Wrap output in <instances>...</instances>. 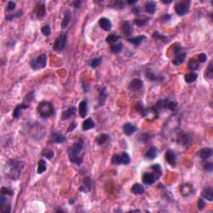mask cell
<instances>
[{
    "label": "cell",
    "instance_id": "cell-31",
    "mask_svg": "<svg viewBox=\"0 0 213 213\" xmlns=\"http://www.w3.org/2000/svg\"><path fill=\"white\" fill-rule=\"evenodd\" d=\"M151 170L153 171V175L155 176L156 179H158L161 175H162V168H161V166L158 165V164H155L152 165L151 167Z\"/></svg>",
    "mask_w": 213,
    "mask_h": 213
},
{
    "label": "cell",
    "instance_id": "cell-29",
    "mask_svg": "<svg viewBox=\"0 0 213 213\" xmlns=\"http://www.w3.org/2000/svg\"><path fill=\"white\" fill-rule=\"evenodd\" d=\"M186 56V54L185 52L179 53V54L176 55L175 59L172 60V63L174 65H180V64H182V62H184V60H185Z\"/></svg>",
    "mask_w": 213,
    "mask_h": 213
},
{
    "label": "cell",
    "instance_id": "cell-51",
    "mask_svg": "<svg viewBox=\"0 0 213 213\" xmlns=\"http://www.w3.org/2000/svg\"><path fill=\"white\" fill-rule=\"evenodd\" d=\"M15 7H16V4H15L14 2H13V1H10V2H8V3L7 10L8 11L14 10V8H15Z\"/></svg>",
    "mask_w": 213,
    "mask_h": 213
},
{
    "label": "cell",
    "instance_id": "cell-25",
    "mask_svg": "<svg viewBox=\"0 0 213 213\" xmlns=\"http://www.w3.org/2000/svg\"><path fill=\"white\" fill-rule=\"evenodd\" d=\"M82 127H83V131H87L95 127V123H94V122L91 117H88V118H87L86 120L83 121Z\"/></svg>",
    "mask_w": 213,
    "mask_h": 213
},
{
    "label": "cell",
    "instance_id": "cell-9",
    "mask_svg": "<svg viewBox=\"0 0 213 213\" xmlns=\"http://www.w3.org/2000/svg\"><path fill=\"white\" fill-rule=\"evenodd\" d=\"M106 97H107V92H106V87H102L99 89V97H98V104L97 107H101L105 104Z\"/></svg>",
    "mask_w": 213,
    "mask_h": 213
},
{
    "label": "cell",
    "instance_id": "cell-10",
    "mask_svg": "<svg viewBox=\"0 0 213 213\" xmlns=\"http://www.w3.org/2000/svg\"><path fill=\"white\" fill-rule=\"evenodd\" d=\"M142 85H143L142 81L140 79L136 78L131 81L129 85H128V87H129V89L131 91H138V90L141 89Z\"/></svg>",
    "mask_w": 213,
    "mask_h": 213
},
{
    "label": "cell",
    "instance_id": "cell-20",
    "mask_svg": "<svg viewBox=\"0 0 213 213\" xmlns=\"http://www.w3.org/2000/svg\"><path fill=\"white\" fill-rule=\"evenodd\" d=\"M78 113L80 117H85L87 113V103L86 101H82L78 105Z\"/></svg>",
    "mask_w": 213,
    "mask_h": 213
},
{
    "label": "cell",
    "instance_id": "cell-43",
    "mask_svg": "<svg viewBox=\"0 0 213 213\" xmlns=\"http://www.w3.org/2000/svg\"><path fill=\"white\" fill-rule=\"evenodd\" d=\"M42 154H43V157H47L48 159H52V157L54 156L53 151H51V150H48V149H45V150H43V152H42Z\"/></svg>",
    "mask_w": 213,
    "mask_h": 213
},
{
    "label": "cell",
    "instance_id": "cell-59",
    "mask_svg": "<svg viewBox=\"0 0 213 213\" xmlns=\"http://www.w3.org/2000/svg\"><path fill=\"white\" fill-rule=\"evenodd\" d=\"M138 211V212H140V210H133V211Z\"/></svg>",
    "mask_w": 213,
    "mask_h": 213
},
{
    "label": "cell",
    "instance_id": "cell-11",
    "mask_svg": "<svg viewBox=\"0 0 213 213\" xmlns=\"http://www.w3.org/2000/svg\"><path fill=\"white\" fill-rule=\"evenodd\" d=\"M92 187H93L92 181H91L90 178H88V177H86V178L83 179V183H82V185L80 186L79 190H80L81 192H89L90 190L92 189Z\"/></svg>",
    "mask_w": 213,
    "mask_h": 213
},
{
    "label": "cell",
    "instance_id": "cell-40",
    "mask_svg": "<svg viewBox=\"0 0 213 213\" xmlns=\"http://www.w3.org/2000/svg\"><path fill=\"white\" fill-rule=\"evenodd\" d=\"M112 163H113V164H115V165L122 164V157H121V155H113V157H112Z\"/></svg>",
    "mask_w": 213,
    "mask_h": 213
},
{
    "label": "cell",
    "instance_id": "cell-54",
    "mask_svg": "<svg viewBox=\"0 0 213 213\" xmlns=\"http://www.w3.org/2000/svg\"><path fill=\"white\" fill-rule=\"evenodd\" d=\"M76 126H77V124H76V122H72V123L70 124V126H69L68 129V132H72V130H74L75 129Z\"/></svg>",
    "mask_w": 213,
    "mask_h": 213
},
{
    "label": "cell",
    "instance_id": "cell-14",
    "mask_svg": "<svg viewBox=\"0 0 213 213\" xmlns=\"http://www.w3.org/2000/svg\"><path fill=\"white\" fill-rule=\"evenodd\" d=\"M197 155H198L199 157H201L203 160H206V159H208V158L211 157L212 149H211V148H202L200 151H198Z\"/></svg>",
    "mask_w": 213,
    "mask_h": 213
},
{
    "label": "cell",
    "instance_id": "cell-22",
    "mask_svg": "<svg viewBox=\"0 0 213 213\" xmlns=\"http://www.w3.org/2000/svg\"><path fill=\"white\" fill-rule=\"evenodd\" d=\"M76 113V108L75 106H71L69 107L68 110L64 111L62 114V120H67V119H69L70 117H72L75 115Z\"/></svg>",
    "mask_w": 213,
    "mask_h": 213
},
{
    "label": "cell",
    "instance_id": "cell-35",
    "mask_svg": "<svg viewBox=\"0 0 213 213\" xmlns=\"http://www.w3.org/2000/svg\"><path fill=\"white\" fill-rule=\"evenodd\" d=\"M199 62L195 59H190V61L188 62V68H189L190 70L195 71L196 69L199 68Z\"/></svg>",
    "mask_w": 213,
    "mask_h": 213
},
{
    "label": "cell",
    "instance_id": "cell-27",
    "mask_svg": "<svg viewBox=\"0 0 213 213\" xmlns=\"http://www.w3.org/2000/svg\"><path fill=\"white\" fill-rule=\"evenodd\" d=\"M45 14H46V8L43 4H38L37 8H36V15L38 18L44 17Z\"/></svg>",
    "mask_w": 213,
    "mask_h": 213
},
{
    "label": "cell",
    "instance_id": "cell-8",
    "mask_svg": "<svg viewBox=\"0 0 213 213\" xmlns=\"http://www.w3.org/2000/svg\"><path fill=\"white\" fill-rule=\"evenodd\" d=\"M166 161L168 162V164L172 166V167H175L176 162V153L172 150H168L166 151L165 154Z\"/></svg>",
    "mask_w": 213,
    "mask_h": 213
},
{
    "label": "cell",
    "instance_id": "cell-19",
    "mask_svg": "<svg viewBox=\"0 0 213 213\" xmlns=\"http://www.w3.org/2000/svg\"><path fill=\"white\" fill-rule=\"evenodd\" d=\"M28 106H29L28 104H26V103H24L17 105V106L15 107L14 112H13V117H14V118H18V117H20L21 111L23 110V109H27V108H28Z\"/></svg>",
    "mask_w": 213,
    "mask_h": 213
},
{
    "label": "cell",
    "instance_id": "cell-13",
    "mask_svg": "<svg viewBox=\"0 0 213 213\" xmlns=\"http://www.w3.org/2000/svg\"><path fill=\"white\" fill-rule=\"evenodd\" d=\"M156 181V177L153 175V173L151 172H145L142 176V182L146 185H151Z\"/></svg>",
    "mask_w": 213,
    "mask_h": 213
},
{
    "label": "cell",
    "instance_id": "cell-36",
    "mask_svg": "<svg viewBox=\"0 0 213 213\" xmlns=\"http://www.w3.org/2000/svg\"><path fill=\"white\" fill-rule=\"evenodd\" d=\"M122 48H123L122 43H116V44L114 43V44L111 45L110 49L112 52H113V53H118V52H120L122 50Z\"/></svg>",
    "mask_w": 213,
    "mask_h": 213
},
{
    "label": "cell",
    "instance_id": "cell-49",
    "mask_svg": "<svg viewBox=\"0 0 213 213\" xmlns=\"http://www.w3.org/2000/svg\"><path fill=\"white\" fill-rule=\"evenodd\" d=\"M141 141H143V142H148V141L151 139V136L148 134V133H143V134L141 135Z\"/></svg>",
    "mask_w": 213,
    "mask_h": 213
},
{
    "label": "cell",
    "instance_id": "cell-56",
    "mask_svg": "<svg viewBox=\"0 0 213 213\" xmlns=\"http://www.w3.org/2000/svg\"><path fill=\"white\" fill-rule=\"evenodd\" d=\"M81 1H76V2H74L73 3V5H74V7L75 8H79L80 7V5H81Z\"/></svg>",
    "mask_w": 213,
    "mask_h": 213
},
{
    "label": "cell",
    "instance_id": "cell-38",
    "mask_svg": "<svg viewBox=\"0 0 213 213\" xmlns=\"http://www.w3.org/2000/svg\"><path fill=\"white\" fill-rule=\"evenodd\" d=\"M121 38L120 36H118L117 34H110L108 35L106 38V42L109 43H115L116 42H117Z\"/></svg>",
    "mask_w": 213,
    "mask_h": 213
},
{
    "label": "cell",
    "instance_id": "cell-50",
    "mask_svg": "<svg viewBox=\"0 0 213 213\" xmlns=\"http://www.w3.org/2000/svg\"><path fill=\"white\" fill-rule=\"evenodd\" d=\"M21 15H22V11H18V12L16 13L14 15H8L7 17H6V19L8 21H11V20H13V18H14V17H19V16H21Z\"/></svg>",
    "mask_w": 213,
    "mask_h": 213
},
{
    "label": "cell",
    "instance_id": "cell-37",
    "mask_svg": "<svg viewBox=\"0 0 213 213\" xmlns=\"http://www.w3.org/2000/svg\"><path fill=\"white\" fill-rule=\"evenodd\" d=\"M205 77L206 78L211 79L213 78V62H211L209 65L207 67V68L205 71Z\"/></svg>",
    "mask_w": 213,
    "mask_h": 213
},
{
    "label": "cell",
    "instance_id": "cell-15",
    "mask_svg": "<svg viewBox=\"0 0 213 213\" xmlns=\"http://www.w3.org/2000/svg\"><path fill=\"white\" fill-rule=\"evenodd\" d=\"M98 24H99L100 27L103 28V30H105V31H110L111 28H112V23H111V21L109 20L108 18H106V17H102V18H100Z\"/></svg>",
    "mask_w": 213,
    "mask_h": 213
},
{
    "label": "cell",
    "instance_id": "cell-24",
    "mask_svg": "<svg viewBox=\"0 0 213 213\" xmlns=\"http://www.w3.org/2000/svg\"><path fill=\"white\" fill-rule=\"evenodd\" d=\"M145 10L147 13L150 14H155V12L157 10V5H156V3L155 2H152V1H150V2H148L147 4H145Z\"/></svg>",
    "mask_w": 213,
    "mask_h": 213
},
{
    "label": "cell",
    "instance_id": "cell-58",
    "mask_svg": "<svg viewBox=\"0 0 213 213\" xmlns=\"http://www.w3.org/2000/svg\"><path fill=\"white\" fill-rule=\"evenodd\" d=\"M164 4H170V3H172V1L170 0V1H162Z\"/></svg>",
    "mask_w": 213,
    "mask_h": 213
},
{
    "label": "cell",
    "instance_id": "cell-17",
    "mask_svg": "<svg viewBox=\"0 0 213 213\" xmlns=\"http://www.w3.org/2000/svg\"><path fill=\"white\" fill-rule=\"evenodd\" d=\"M51 140L53 142H56V143H62L67 140V138L61 133L53 132H52L51 134Z\"/></svg>",
    "mask_w": 213,
    "mask_h": 213
},
{
    "label": "cell",
    "instance_id": "cell-48",
    "mask_svg": "<svg viewBox=\"0 0 213 213\" xmlns=\"http://www.w3.org/2000/svg\"><path fill=\"white\" fill-rule=\"evenodd\" d=\"M1 193H2V195H9V196H11V195L13 194V192H12L10 189H8V188L2 187V189H1Z\"/></svg>",
    "mask_w": 213,
    "mask_h": 213
},
{
    "label": "cell",
    "instance_id": "cell-26",
    "mask_svg": "<svg viewBox=\"0 0 213 213\" xmlns=\"http://www.w3.org/2000/svg\"><path fill=\"white\" fill-rule=\"evenodd\" d=\"M144 187L141 184H138V183L134 184L131 188V192L135 195H141V194L144 192Z\"/></svg>",
    "mask_w": 213,
    "mask_h": 213
},
{
    "label": "cell",
    "instance_id": "cell-4",
    "mask_svg": "<svg viewBox=\"0 0 213 213\" xmlns=\"http://www.w3.org/2000/svg\"><path fill=\"white\" fill-rule=\"evenodd\" d=\"M31 68L33 70L44 68L47 65V56L45 53H42L36 59H33L30 62Z\"/></svg>",
    "mask_w": 213,
    "mask_h": 213
},
{
    "label": "cell",
    "instance_id": "cell-33",
    "mask_svg": "<svg viewBox=\"0 0 213 213\" xmlns=\"http://www.w3.org/2000/svg\"><path fill=\"white\" fill-rule=\"evenodd\" d=\"M197 78V74L195 72H189L186 75H185V81L186 83H192L193 82H195Z\"/></svg>",
    "mask_w": 213,
    "mask_h": 213
},
{
    "label": "cell",
    "instance_id": "cell-53",
    "mask_svg": "<svg viewBox=\"0 0 213 213\" xmlns=\"http://www.w3.org/2000/svg\"><path fill=\"white\" fill-rule=\"evenodd\" d=\"M146 76H147V78H148L149 80H151V81H153V80L156 79V77H155V75L152 73V72H148L147 73H146Z\"/></svg>",
    "mask_w": 213,
    "mask_h": 213
},
{
    "label": "cell",
    "instance_id": "cell-55",
    "mask_svg": "<svg viewBox=\"0 0 213 213\" xmlns=\"http://www.w3.org/2000/svg\"><path fill=\"white\" fill-rule=\"evenodd\" d=\"M132 12L134 13L136 15H139L140 14V12H141V9L139 7H134L132 8Z\"/></svg>",
    "mask_w": 213,
    "mask_h": 213
},
{
    "label": "cell",
    "instance_id": "cell-47",
    "mask_svg": "<svg viewBox=\"0 0 213 213\" xmlns=\"http://www.w3.org/2000/svg\"><path fill=\"white\" fill-rule=\"evenodd\" d=\"M207 59V56H206V53H201L199 56H198V62L199 63H203L205 62Z\"/></svg>",
    "mask_w": 213,
    "mask_h": 213
},
{
    "label": "cell",
    "instance_id": "cell-7",
    "mask_svg": "<svg viewBox=\"0 0 213 213\" xmlns=\"http://www.w3.org/2000/svg\"><path fill=\"white\" fill-rule=\"evenodd\" d=\"M176 141L178 144H181L185 147H189L192 144V138L186 132H181L176 137Z\"/></svg>",
    "mask_w": 213,
    "mask_h": 213
},
{
    "label": "cell",
    "instance_id": "cell-23",
    "mask_svg": "<svg viewBox=\"0 0 213 213\" xmlns=\"http://www.w3.org/2000/svg\"><path fill=\"white\" fill-rule=\"evenodd\" d=\"M157 115H158V114L154 109V107L153 108H148V109L143 112V116L148 120L154 119L155 117H157Z\"/></svg>",
    "mask_w": 213,
    "mask_h": 213
},
{
    "label": "cell",
    "instance_id": "cell-45",
    "mask_svg": "<svg viewBox=\"0 0 213 213\" xmlns=\"http://www.w3.org/2000/svg\"><path fill=\"white\" fill-rule=\"evenodd\" d=\"M148 18L147 19H136L135 20V24H137L138 26H139V27H143V26H145L146 24H148Z\"/></svg>",
    "mask_w": 213,
    "mask_h": 213
},
{
    "label": "cell",
    "instance_id": "cell-46",
    "mask_svg": "<svg viewBox=\"0 0 213 213\" xmlns=\"http://www.w3.org/2000/svg\"><path fill=\"white\" fill-rule=\"evenodd\" d=\"M197 206H198V209H199L200 211H202V210L205 208V206H206V202H205V201H204L202 198H199V199H198Z\"/></svg>",
    "mask_w": 213,
    "mask_h": 213
},
{
    "label": "cell",
    "instance_id": "cell-39",
    "mask_svg": "<svg viewBox=\"0 0 213 213\" xmlns=\"http://www.w3.org/2000/svg\"><path fill=\"white\" fill-rule=\"evenodd\" d=\"M70 17H71V14L68 10L66 11L64 17H63V20L62 22V28H66L68 25L69 22H70Z\"/></svg>",
    "mask_w": 213,
    "mask_h": 213
},
{
    "label": "cell",
    "instance_id": "cell-42",
    "mask_svg": "<svg viewBox=\"0 0 213 213\" xmlns=\"http://www.w3.org/2000/svg\"><path fill=\"white\" fill-rule=\"evenodd\" d=\"M101 62H102V57L95 58V59H92V61L90 62V66H91L93 68H96L99 65Z\"/></svg>",
    "mask_w": 213,
    "mask_h": 213
},
{
    "label": "cell",
    "instance_id": "cell-6",
    "mask_svg": "<svg viewBox=\"0 0 213 213\" xmlns=\"http://www.w3.org/2000/svg\"><path fill=\"white\" fill-rule=\"evenodd\" d=\"M175 11L179 16L186 15L189 12V2L188 1H180L175 4Z\"/></svg>",
    "mask_w": 213,
    "mask_h": 213
},
{
    "label": "cell",
    "instance_id": "cell-16",
    "mask_svg": "<svg viewBox=\"0 0 213 213\" xmlns=\"http://www.w3.org/2000/svg\"><path fill=\"white\" fill-rule=\"evenodd\" d=\"M138 130V128L135 127L134 125H132V123H125L123 126V132L124 134L127 135V136H131L132 135L134 132H136Z\"/></svg>",
    "mask_w": 213,
    "mask_h": 213
},
{
    "label": "cell",
    "instance_id": "cell-1",
    "mask_svg": "<svg viewBox=\"0 0 213 213\" xmlns=\"http://www.w3.org/2000/svg\"><path fill=\"white\" fill-rule=\"evenodd\" d=\"M24 162L16 159H11L4 167V174L8 178L17 180L19 178L21 172L24 168Z\"/></svg>",
    "mask_w": 213,
    "mask_h": 213
},
{
    "label": "cell",
    "instance_id": "cell-52",
    "mask_svg": "<svg viewBox=\"0 0 213 213\" xmlns=\"http://www.w3.org/2000/svg\"><path fill=\"white\" fill-rule=\"evenodd\" d=\"M204 167L206 169V171H209V172H211L213 168V165L211 162H206L204 164Z\"/></svg>",
    "mask_w": 213,
    "mask_h": 213
},
{
    "label": "cell",
    "instance_id": "cell-30",
    "mask_svg": "<svg viewBox=\"0 0 213 213\" xmlns=\"http://www.w3.org/2000/svg\"><path fill=\"white\" fill-rule=\"evenodd\" d=\"M144 39H146V36L144 35H141V36H138V37H136V38H129L128 39V42L134 44L135 46H139L141 44V42L143 41Z\"/></svg>",
    "mask_w": 213,
    "mask_h": 213
},
{
    "label": "cell",
    "instance_id": "cell-3",
    "mask_svg": "<svg viewBox=\"0 0 213 213\" xmlns=\"http://www.w3.org/2000/svg\"><path fill=\"white\" fill-rule=\"evenodd\" d=\"M38 113L43 118L47 119L52 117L54 113V109L52 104L49 102H41L38 106Z\"/></svg>",
    "mask_w": 213,
    "mask_h": 213
},
{
    "label": "cell",
    "instance_id": "cell-57",
    "mask_svg": "<svg viewBox=\"0 0 213 213\" xmlns=\"http://www.w3.org/2000/svg\"><path fill=\"white\" fill-rule=\"evenodd\" d=\"M137 3V0H134V1H127V4H134Z\"/></svg>",
    "mask_w": 213,
    "mask_h": 213
},
{
    "label": "cell",
    "instance_id": "cell-12",
    "mask_svg": "<svg viewBox=\"0 0 213 213\" xmlns=\"http://www.w3.org/2000/svg\"><path fill=\"white\" fill-rule=\"evenodd\" d=\"M202 196L203 198L208 200L209 202H211L213 200V189L211 186H206L202 192Z\"/></svg>",
    "mask_w": 213,
    "mask_h": 213
},
{
    "label": "cell",
    "instance_id": "cell-32",
    "mask_svg": "<svg viewBox=\"0 0 213 213\" xmlns=\"http://www.w3.org/2000/svg\"><path fill=\"white\" fill-rule=\"evenodd\" d=\"M109 138V136L106 134H101L99 135L98 137L96 138V142L97 144L99 145V146H102V145L105 144L107 140Z\"/></svg>",
    "mask_w": 213,
    "mask_h": 213
},
{
    "label": "cell",
    "instance_id": "cell-41",
    "mask_svg": "<svg viewBox=\"0 0 213 213\" xmlns=\"http://www.w3.org/2000/svg\"><path fill=\"white\" fill-rule=\"evenodd\" d=\"M121 157H122V164H124V165H127V164H129V163H130L131 158L127 152H125V151L122 152V153L121 154Z\"/></svg>",
    "mask_w": 213,
    "mask_h": 213
},
{
    "label": "cell",
    "instance_id": "cell-34",
    "mask_svg": "<svg viewBox=\"0 0 213 213\" xmlns=\"http://www.w3.org/2000/svg\"><path fill=\"white\" fill-rule=\"evenodd\" d=\"M47 169V163L43 159H40L38 162V174H42L46 171Z\"/></svg>",
    "mask_w": 213,
    "mask_h": 213
},
{
    "label": "cell",
    "instance_id": "cell-28",
    "mask_svg": "<svg viewBox=\"0 0 213 213\" xmlns=\"http://www.w3.org/2000/svg\"><path fill=\"white\" fill-rule=\"evenodd\" d=\"M157 157V148L155 147H151L145 153V157L152 160Z\"/></svg>",
    "mask_w": 213,
    "mask_h": 213
},
{
    "label": "cell",
    "instance_id": "cell-21",
    "mask_svg": "<svg viewBox=\"0 0 213 213\" xmlns=\"http://www.w3.org/2000/svg\"><path fill=\"white\" fill-rule=\"evenodd\" d=\"M121 29L122 31L124 33L125 36H130L132 33V26L131 24H129V22H123L122 24V26H121Z\"/></svg>",
    "mask_w": 213,
    "mask_h": 213
},
{
    "label": "cell",
    "instance_id": "cell-2",
    "mask_svg": "<svg viewBox=\"0 0 213 213\" xmlns=\"http://www.w3.org/2000/svg\"><path fill=\"white\" fill-rule=\"evenodd\" d=\"M83 141L78 139V141L72 145L68 150V156L70 162L76 165H80L83 163V156H80V152L83 150Z\"/></svg>",
    "mask_w": 213,
    "mask_h": 213
},
{
    "label": "cell",
    "instance_id": "cell-5",
    "mask_svg": "<svg viewBox=\"0 0 213 213\" xmlns=\"http://www.w3.org/2000/svg\"><path fill=\"white\" fill-rule=\"evenodd\" d=\"M66 43H67V36L65 33H62L59 35L58 38H56L55 42L53 43L52 48L53 50L57 52H61L64 50L66 47Z\"/></svg>",
    "mask_w": 213,
    "mask_h": 213
},
{
    "label": "cell",
    "instance_id": "cell-44",
    "mask_svg": "<svg viewBox=\"0 0 213 213\" xmlns=\"http://www.w3.org/2000/svg\"><path fill=\"white\" fill-rule=\"evenodd\" d=\"M42 33L44 36H49L51 33V29L48 25H44L42 27Z\"/></svg>",
    "mask_w": 213,
    "mask_h": 213
},
{
    "label": "cell",
    "instance_id": "cell-18",
    "mask_svg": "<svg viewBox=\"0 0 213 213\" xmlns=\"http://www.w3.org/2000/svg\"><path fill=\"white\" fill-rule=\"evenodd\" d=\"M180 191H181L182 196H188L192 193L193 187L192 186L190 185V184H183V185L181 186Z\"/></svg>",
    "mask_w": 213,
    "mask_h": 213
}]
</instances>
